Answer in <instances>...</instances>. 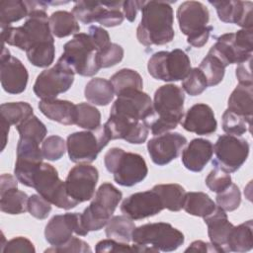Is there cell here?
<instances>
[{
	"mask_svg": "<svg viewBox=\"0 0 253 253\" xmlns=\"http://www.w3.org/2000/svg\"><path fill=\"white\" fill-rule=\"evenodd\" d=\"M46 9L47 6L31 11L21 27L9 26L2 28L3 42L26 52L53 45L54 39L50 32Z\"/></svg>",
	"mask_w": 253,
	"mask_h": 253,
	"instance_id": "obj_1",
	"label": "cell"
},
{
	"mask_svg": "<svg viewBox=\"0 0 253 253\" xmlns=\"http://www.w3.org/2000/svg\"><path fill=\"white\" fill-rule=\"evenodd\" d=\"M185 95L175 84L160 86L154 93L152 113L145 124L154 135L163 134L177 127L184 117Z\"/></svg>",
	"mask_w": 253,
	"mask_h": 253,
	"instance_id": "obj_2",
	"label": "cell"
},
{
	"mask_svg": "<svg viewBox=\"0 0 253 253\" xmlns=\"http://www.w3.org/2000/svg\"><path fill=\"white\" fill-rule=\"evenodd\" d=\"M173 22V9L168 2L144 1L136 38L145 46L169 43L175 36Z\"/></svg>",
	"mask_w": 253,
	"mask_h": 253,
	"instance_id": "obj_3",
	"label": "cell"
},
{
	"mask_svg": "<svg viewBox=\"0 0 253 253\" xmlns=\"http://www.w3.org/2000/svg\"><path fill=\"white\" fill-rule=\"evenodd\" d=\"M122 198V192L113 184L103 183L93 196L89 207L80 212V222L84 233L87 235L89 231L102 229L115 212Z\"/></svg>",
	"mask_w": 253,
	"mask_h": 253,
	"instance_id": "obj_4",
	"label": "cell"
},
{
	"mask_svg": "<svg viewBox=\"0 0 253 253\" xmlns=\"http://www.w3.org/2000/svg\"><path fill=\"white\" fill-rule=\"evenodd\" d=\"M106 169L114 175L117 184L132 187L142 182L148 173L144 158L133 152H126L119 147L109 149L104 156Z\"/></svg>",
	"mask_w": 253,
	"mask_h": 253,
	"instance_id": "obj_5",
	"label": "cell"
},
{
	"mask_svg": "<svg viewBox=\"0 0 253 253\" xmlns=\"http://www.w3.org/2000/svg\"><path fill=\"white\" fill-rule=\"evenodd\" d=\"M177 20L181 32L187 36V42L194 47L204 46L212 31L208 26L210 12L208 8L198 1H185L177 9Z\"/></svg>",
	"mask_w": 253,
	"mask_h": 253,
	"instance_id": "obj_6",
	"label": "cell"
},
{
	"mask_svg": "<svg viewBox=\"0 0 253 253\" xmlns=\"http://www.w3.org/2000/svg\"><path fill=\"white\" fill-rule=\"evenodd\" d=\"M66 63L74 73L93 76L101 67L97 60V50L88 34L78 33L63 45V53L58 58Z\"/></svg>",
	"mask_w": 253,
	"mask_h": 253,
	"instance_id": "obj_7",
	"label": "cell"
},
{
	"mask_svg": "<svg viewBox=\"0 0 253 253\" xmlns=\"http://www.w3.org/2000/svg\"><path fill=\"white\" fill-rule=\"evenodd\" d=\"M252 51L253 30L241 29L236 33L219 36L208 53L215 56L226 67L229 64H239L251 58Z\"/></svg>",
	"mask_w": 253,
	"mask_h": 253,
	"instance_id": "obj_8",
	"label": "cell"
},
{
	"mask_svg": "<svg viewBox=\"0 0 253 253\" xmlns=\"http://www.w3.org/2000/svg\"><path fill=\"white\" fill-rule=\"evenodd\" d=\"M111 140L104 126L93 130L77 131L69 134L66 149L70 161L74 163H91Z\"/></svg>",
	"mask_w": 253,
	"mask_h": 253,
	"instance_id": "obj_9",
	"label": "cell"
},
{
	"mask_svg": "<svg viewBox=\"0 0 253 253\" xmlns=\"http://www.w3.org/2000/svg\"><path fill=\"white\" fill-rule=\"evenodd\" d=\"M131 241L135 244L153 247L157 251L171 252L185 241L184 234L167 222L145 223L135 227Z\"/></svg>",
	"mask_w": 253,
	"mask_h": 253,
	"instance_id": "obj_10",
	"label": "cell"
},
{
	"mask_svg": "<svg viewBox=\"0 0 253 253\" xmlns=\"http://www.w3.org/2000/svg\"><path fill=\"white\" fill-rule=\"evenodd\" d=\"M148 73L157 80L165 82L184 80L191 70V60L187 53L175 48L153 53L147 63Z\"/></svg>",
	"mask_w": 253,
	"mask_h": 253,
	"instance_id": "obj_11",
	"label": "cell"
},
{
	"mask_svg": "<svg viewBox=\"0 0 253 253\" xmlns=\"http://www.w3.org/2000/svg\"><path fill=\"white\" fill-rule=\"evenodd\" d=\"M32 188L58 209L71 210L79 204L67 194L65 182L59 179L57 170L48 163L42 162L36 172Z\"/></svg>",
	"mask_w": 253,
	"mask_h": 253,
	"instance_id": "obj_12",
	"label": "cell"
},
{
	"mask_svg": "<svg viewBox=\"0 0 253 253\" xmlns=\"http://www.w3.org/2000/svg\"><path fill=\"white\" fill-rule=\"evenodd\" d=\"M250 145L246 139L236 135L222 134L213 146L215 157L212 158V165L227 173H233L247 160Z\"/></svg>",
	"mask_w": 253,
	"mask_h": 253,
	"instance_id": "obj_13",
	"label": "cell"
},
{
	"mask_svg": "<svg viewBox=\"0 0 253 253\" xmlns=\"http://www.w3.org/2000/svg\"><path fill=\"white\" fill-rule=\"evenodd\" d=\"M73 70L62 60L58 59L54 66L42 71L34 84V93L42 100L56 99L66 92L74 81Z\"/></svg>",
	"mask_w": 253,
	"mask_h": 253,
	"instance_id": "obj_14",
	"label": "cell"
},
{
	"mask_svg": "<svg viewBox=\"0 0 253 253\" xmlns=\"http://www.w3.org/2000/svg\"><path fill=\"white\" fill-rule=\"evenodd\" d=\"M39 145L38 142L23 137H20L17 144L14 174L17 180L27 187H32L33 177L42 164L43 155Z\"/></svg>",
	"mask_w": 253,
	"mask_h": 253,
	"instance_id": "obj_15",
	"label": "cell"
},
{
	"mask_svg": "<svg viewBox=\"0 0 253 253\" xmlns=\"http://www.w3.org/2000/svg\"><path fill=\"white\" fill-rule=\"evenodd\" d=\"M99 179L98 169L92 165L81 163L70 169L66 177L67 194L76 202L83 203L93 198Z\"/></svg>",
	"mask_w": 253,
	"mask_h": 253,
	"instance_id": "obj_16",
	"label": "cell"
},
{
	"mask_svg": "<svg viewBox=\"0 0 253 253\" xmlns=\"http://www.w3.org/2000/svg\"><path fill=\"white\" fill-rule=\"evenodd\" d=\"M152 110V100L148 94L142 90H131L118 96L111 108L110 115L145 122Z\"/></svg>",
	"mask_w": 253,
	"mask_h": 253,
	"instance_id": "obj_17",
	"label": "cell"
},
{
	"mask_svg": "<svg viewBox=\"0 0 253 253\" xmlns=\"http://www.w3.org/2000/svg\"><path fill=\"white\" fill-rule=\"evenodd\" d=\"M29 73L20 59L10 54L3 45L0 62V80L2 88L9 94H21L26 90Z\"/></svg>",
	"mask_w": 253,
	"mask_h": 253,
	"instance_id": "obj_18",
	"label": "cell"
},
{
	"mask_svg": "<svg viewBox=\"0 0 253 253\" xmlns=\"http://www.w3.org/2000/svg\"><path fill=\"white\" fill-rule=\"evenodd\" d=\"M164 210L159 195L154 190L134 193L125 199L121 205V211L132 220H139L153 216Z\"/></svg>",
	"mask_w": 253,
	"mask_h": 253,
	"instance_id": "obj_19",
	"label": "cell"
},
{
	"mask_svg": "<svg viewBox=\"0 0 253 253\" xmlns=\"http://www.w3.org/2000/svg\"><path fill=\"white\" fill-rule=\"evenodd\" d=\"M187 138L179 132H165L148 140L147 151L153 163L164 166L177 158Z\"/></svg>",
	"mask_w": 253,
	"mask_h": 253,
	"instance_id": "obj_20",
	"label": "cell"
},
{
	"mask_svg": "<svg viewBox=\"0 0 253 253\" xmlns=\"http://www.w3.org/2000/svg\"><path fill=\"white\" fill-rule=\"evenodd\" d=\"M73 232L85 236L80 222V212L53 215L45 225L44 237L51 246H60L72 237Z\"/></svg>",
	"mask_w": 253,
	"mask_h": 253,
	"instance_id": "obj_21",
	"label": "cell"
},
{
	"mask_svg": "<svg viewBox=\"0 0 253 253\" xmlns=\"http://www.w3.org/2000/svg\"><path fill=\"white\" fill-rule=\"evenodd\" d=\"M112 139H125L131 144H141L148 136L149 128L144 122L132 121L124 117L110 115L104 125Z\"/></svg>",
	"mask_w": 253,
	"mask_h": 253,
	"instance_id": "obj_22",
	"label": "cell"
},
{
	"mask_svg": "<svg viewBox=\"0 0 253 253\" xmlns=\"http://www.w3.org/2000/svg\"><path fill=\"white\" fill-rule=\"evenodd\" d=\"M217 13L218 19L223 23L236 24L242 29H252V8L251 1H209Z\"/></svg>",
	"mask_w": 253,
	"mask_h": 253,
	"instance_id": "obj_23",
	"label": "cell"
},
{
	"mask_svg": "<svg viewBox=\"0 0 253 253\" xmlns=\"http://www.w3.org/2000/svg\"><path fill=\"white\" fill-rule=\"evenodd\" d=\"M181 125L184 129L199 135H209L216 130L217 123L212 109L204 103L193 105L183 117Z\"/></svg>",
	"mask_w": 253,
	"mask_h": 253,
	"instance_id": "obj_24",
	"label": "cell"
},
{
	"mask_svg": "<svg viewBox=\"0 0 253 253\" xmlns=\"http://www.w3.org/2000/svg\"><path fill=\"white\" fill-rule=\"evenodd\" d=\"M213 154V145L209 139L194 138L182 152V163L192 172H201Z\"/></svg>",
	"mask_w": 253,
	"mask_h": 253,
	"instance_id": "obj_25",
	"label": "cell"
},
{
	"mask_svg": "<svg viewBox=\"0 0 253 253\" xmlns=\"http://www.w3.org/2000/svg\"><path fill=\"white\" fill-rule=\"evenodd\" d=\"M205 223L208 225V234L211 243L214 245L219 252H227L226 241L233 224L228 220L225 211L216 206L215 210L204 217Z\"/></svg>",
	"mask_w": 253,
	"mask_h": 253,
	"instance_id": "obj_26",
	"label": "cell"
},
{
	"mask_svg": "<svg viewBox=\"0 0 253 253\" xmlns=\"http://www.w3.org/2000/svg\"><path fill=\"white\" fill-rule=\"evenodd\" d=\"M40 111L49 120L64 126L76 125V105L67 100L50 99L42 100L39 103Z\"/></svg>",
	"mask_w": 253,
	"mask_h": 253,
	"instance_id": "obj_27",
	"label": "cell"
},
{
	"mask_svg": "<svg viewBox=\"0 0 253 253\" xmlns=\"http://www.w3.org/2000/svg\"><path fill=\"white\" fill-rule=\"evenodd\" d=\"M253 247V224L252 220H247L231 228L227 241L226 249L233 252H246Z\"/></svg>",
	"mask_w": 253,
	"mask_h": 253,
	"instance_id": "obj_28",
	"label": "cell"
},
{
	"mask_svg": "<svg viewBox=\"0 0 253 253\" xmlns=\"http://www.w3.org/2000/svg\"><path fill=\"white\" fill-rule=\"evenodd\" d=\"M115 95L112 83L104 78H93L85 86L84 96L89 103L97 106H107Z\"/></svg>",
	"mask_w": 253,
	"mask_h": 253,
	"instance_id": "obj_29",
	"label": "cell"
},
{
	"mask_svg": "<svg viewBox=\"0 0 253 253\" xmlns=\"http://www.w3.org/2000/svg\"><path fill=\"white\" fill-rule=\"evenodd\" d=\"M215 208V203L204 192H188L185 194L183 209L191 215L204 218L211 214Z\"/></svg>",
	"mask_w": 253,
	"mask_h": 253,
	"instance_id": "obj_30",
	"label": "cell"
},
{
	"mask_svg": "<svg viewBox=\"0 0 253 253\" xmlns=\"http://www.w3.org/2000/svg\"><path fill=\"white\" fill-rule=\"evenodd\" d=\"M252 86L238 84L228 98L227 109L238 115L252 119Z\"/></svg>",
	"mask_w": 253,
	"mask_h": 253,
	"instance_id": "obj_31",
	"label": "cell"
},
{
	"mask_svg": "<svg viewBox=\"0 0 253 253\" xmlns=\"http://www.w3.org/2000/svg\"><path fill=\"white\" fill-rule=\"evenodd\" d=\"M49 28L52 36L65 38L78 34L80 26L74 15L67 11H55L49 17Z\"/></svg>",
	"mask_w": 253,
	"mask_h": 253,
	"instance_id": "obj_32",
	"label": "cell"
},
{
	"mask_svg": "<svg viewBox=\"0 0 253 253\" xmlns=\"http://www.w3.org/2000/svg\"><path fill=\"white\" fill-rule=\"evenodd\" d=\"M28 195L18 187L0 191V210L9 214H20L28 211Z\"/></svg>",
	"mask_w": 253,
	"mask_h": 253,
	"instance_id": "obj_33",
	"label": "cell"
},
{
	"mask_svg": "<svg viewBox=\"0 0 253 253\" xmlns=\"http://www.w3.org/2000/svg\"><path fill=\"white\" fill-rule=\"evenodd\" d=\"M154 190L160 197L164 209L171 211H179L183 209V203L186 191L179 184H158Z\"/></svg>",
	"mask_w": 253,
	"mask_h": 253,
	"instance_id": "obj_34",
	"label": "cell"
},
{
	"mask_svg": "<svg viewBox=\"0 0 253 253\" xmlns=\"http://www.w3.org/2000/svg\"><path fill=\"white\" fill-rule=\"evenodd\" d=\"M135 224L131 218L126 215H115L109 219L106 224V236L108 238L128 243L131 241V235Z\"/></svg>",
	"mask_w": 253,
	"mask_h": 253,
	"instance_id": "obj_35",
	"label": "cell"
},
{
	"mask_svg": "<svg viewBox=\"0 0 253 253\" xmlns=\"http://www.w3.org/2000/svg\"><path fill=\"white\" fill-rule=\"evenodd\" d=\"M110 82L113 85L114 92L117 96L131 90H142L143 81L140 74L129 68H123L116 72Z\"/></svg>",
	"mask_w": 253,
	"mask_h": 253,
	"instance_id": "obj_36",
	"label": "cell"
},
{
	"mask_svg": "<svg viewBox=\"0 0 253 253\" xmlns=\"http://www.w3.org/2000/svg\"><path fill=\"white\" fill-rule=\"evenodd\" d=\"M106 2H90L78 1L75 2L72 8V14L81 23L88 25L98 22L104 15L106 10Z\"/></svg>",
	"mask_w": 253,
	"mask_h": 253,
	"instance_id": "obj_37",
	"label": "cell"
},
{
	"mask_svg": "<svg viewBox=\"0 0 253 253\" xmlns=\"http://www.w3.org/2000/svg\"><path fill=\"white\" fill-rule=\"evenodd\" d=\"M33 108L27 102H10L0 106L1 120L8 125L18 126L33 116Z\"/></svg>",
	"mask_w": 253,
	"mask_h": 253,
	"instance_id": "obj_38",
	"label": "cell"
},
{
	"mask_svg": "<svg viewBox=\"0 0 253 253\" xmlns=\"http://www.w3.org/2000/svg\"><path fill=\"white\" fill-rule=\"evenodd\" d=\"M28 8L25 1L8 0L0 3V25L1 29L9 27L12 23L28 17Z\"/></svg>",
	"mask_w": 253,
	"mask_h": 253,
	"instance_id": "obj_39",
	"label": "cell"
},
{
	"mask_svg": "<svg viewBox=\"0 0 253 253\" xmlns=\"http://www.w3.org/2000/svg\"><path fill=\"white\" fill-rule=\"evenodd\" d=\"M199 69L206 77L207 84L210 87L219 84L225 73V66L215 56L208 53L199 65Z\"/></svg>",
	"mask_w": 253,
	"mask_h": 253,
	"instance_id": "obj_40",
	"label": "cell"
},
{
	"mask_svg": "<svg viewBox=\"0 0 253 253\" xmlns=\"http://www.w3.org/2000/svg\"><path fill=\"white\" fill-rule=\"evenodd\" d=\"M222 129L231 135H242L251 127V118L238 115L228 109L222 114Z\"/></svg>",
	"mask_w": 253,
	"mask_h": 253,
	"instance_id": "obj_41",
	"label": "cell"
},
{
	"mask_svg": "<svg viewBox=\"0 0 253 253\" xmlns=\"http://www.w3.org/2000/svg\"><path fill=\"white\" fill-rule=\"evenodd\" d=\"M16 128L20 134V137L32 139L39 144L42 143L47 133V129L44 124L34 115L25 120L20 125L16 126Z\"/></svg>",
	"mask_w": 253,
	"mask_h": 253,
	"instance_id": "obj_42",
	"label": "cell"
},
{
	"mask_svg": "<svg viewBox=\"0 0 253 253\" xmlns=\"http://www.w3.org/2000/svg\"><path fill=\"white\" fill-rule=\"evenodd\" d=\"M76 125L79 127L87 130H93L101 126V114L96 107L88 103H79L76 105Z\"/></svg>",
	"mask_w": 253,
	"mask_h": 253,
	"instance_id": "obj_43",
	"label": "cell"
},
{
	"mask_svg": "<svg viewBox=\"0 0 253 253\" xmlns=\"http://www.w3.org/2000/svg\"><path fill=\"white\" fill-rule=\"evenodd\" d=\"M96 252H158L153 247L133 244L128 245L127 243L120 242L111 238L103 239L96 244Z\"/></svg>",
	"mask_w": 253,
	"mask_h": 253,
	"instance_id": "obj_44",
	"label": "cell"
},
{
	"mask_svg": "<svg viewBox=\"0 0 253 253\" xmlns=\"http://www.w3.org/2000/svg\"><path fill=\"white\" fill-rule=\"evenodd\" d=\"M215 201L217 206L225 211H235L241 203V193L238 186L231 183L225 190L216 194Z\"/></svg>",
	"mask_w": 253,
	"mask_h": 253,
	"instance_id": "obj_45",
	"label": "cell"
},
{
	"mask_svg": "<svg viewBox=\"0 0 253 253\" xmlns=\"http://www.w3.org/2000/svg\"><path fill=\"white\" fill-rule=\"evenodd\" d=\"M208 87L207 80L199 67L190 70L189 74L182 82V89L190 96L201 95Z\"/></svg>",
	"mask_w": 253,
	"mask_h": 253,
	"instance_id": "obj_46",
	"label": "cell"
},
{
	"mask_svg": "<svg viewBox=\"0 0 253 253\" xmlns=\"http://www.w3.org/2000/svg\"><path fill=\"white\" fill-rule=\"evenodd\" d=\"M66 142L61 136L50 135L42 143V152L43 158L49 161L59 160L65 153Z\"/></svg>",
	"mask_w": 253,
	"mask_h": 253,
	"instance_id": "obj_47",
	"label": "cell"
},
{
	"mask_svg": "<svg viewBox=\"0 0 253 253\" xmlns=\"http://www.w3.org/2000/svg\"><path fill=\"white\" fill-rule=\"evenodd\" d=\"M124 58V48L118 44L111 42L108 46L97 51V60L101 68H108L120 63Z\"/></svg>",
	"mask_w": 253,
	"mask_h": 253,
	"instance_id": "obj_48",
	"label": "cell"
},
{
	"mask_svg": "<svg viewBox=\"0 0 253 253\" xmlns=\"http://www.w3.org/2000/svg\"><path fill=\"white\" fill-rule=\"evenodd\" d=\"M205 182L207 187L216 194L225 190L232 183L230 174L218 168L211 170L208 174Z\"/></svg>",
	"mask_w": 253,
	"mask_h": 253,
	"instance_id": "obj_49",
	"label": "cell"
},
{
	"mask_svg": "<svg viewBox=\"0 0 253 253\" xmlns=\"http://www.w3.org/2000/svg\"><path fill=\"white\" fill-rule=\"evenodd\" d=\"M51 211V204L40 194H34L28 200V211L38 219H44Z\"/></svg>",
	"mask_w": 253,
	"mask_h": 253,
	"instance_id": "obj_50",
	"label": "cell"
},
{
	"mask_svg": "<svg viewBox=\"0 0 253 253\" xmlns=\"http://www.w3.org/2000/svg\"><path fill=\"white\" fill-rule=\"evenodd\" d=\"M44 252H77V253H86V252H92V249L90 248L89 244L85 242L84 240L72 236L65 244L60 246H51L50 248H47Z\"/></svg>",
	"mask_w": 253,
	"mask_h": 253,
	"instance_id": "obj_51",
	"label": "cell"
},
{
	"mask_svg": "<svg viewBox=\"0 0 253 253\" xmlns=\"http://www.w3.org/2000/svg\"><path fill=\"white\" fill-rule=\"evenodd\" d=\"M1 251L4 253L8 252H32L35 253L36 249L34 244L26 237L18 236L2 245Z\"/></svg>",
	"mask_w": 253,
	"mask_h": 253,
	"instance_id": "obj_52",
	"label": "cell"
},
{
	"mask_svg": "<svg viewBox=\"0 0 253 253\" xmlns=\"http://www.w3.org/2000/svg\"><path fill=\"white\" fill-rule=\"evenodd\" d=\"M88 36L97 51L102 50L111 43L109 33L101 27L90 26L88 30Z\"/></svg>",
	"mask_w": 253,
	"mask_h": 253,
	"instance_id": "obj_53",
	"label": "cell"
},
{
	"mask_svg": "<svg viewBox=\"0 0 253 253\" xmlns=\"http://www.w3.org/2000/svg\"><path fill=\"white\" fill-rule=\"evenodd\" d=\"M251 61L252 57L237 64L235 75L238 79L239 84L242 85H253L252 84V73H251Z\"/></svg>",
	"mask_w": 253,
	"mask_h": 253,
	"instance_id": "obj_54",
	"label": "cell"
},
{
	"mask_svg": "<svg viewBox=\"0 0 253 253\" xmlns=\"http://www.w3.org/2000/svg\"><path fill=\"white\" fill-rule=\"evenodd\" d=\"M144 1H137V0H127L124 1L122 8L124 11V16L126 18L127 21L133 22L136 18V14L138 10H141Z\"/></svg>",
	"mask_w": 253,
	"mask_h": 253,
	"instance_id": "obj_55",
	"label": "cell"
},
{
	"mask_svg": "<svg viewBox=\"0 0 253 253\" xmlns=\"http://www.w3.org/2000/svg\"><path fill=\"white\" fill-rule=\"evenodd\" d=\"M194 251V252H219V250L209 242H204L202 240H196L191 243V245L185 250V252Z\"/></svg>",
	"mask_w": 253,
	"mask_h": 253,
	"instance_id": "obj_56",
	"label": "cell"
},
{
	"mask_svg": "<svg viewBox=\"0 0 253 253\" xmlns=\"http://www.w3.org/2000/svg\"><path fill=\"white\" fill-rule=\"evenodd\" d=\"M1 125H2V131L4 134V139H3V146H2V150L5 148L6 142H7V135L9 132V128H10V125H8L6 122L1 120Z\"/></svg>",
	"mask_w": 253,
	"mask_h": 253,
	"instance_id": "obj_57",
	"label": "cell"
}]
</instances>
